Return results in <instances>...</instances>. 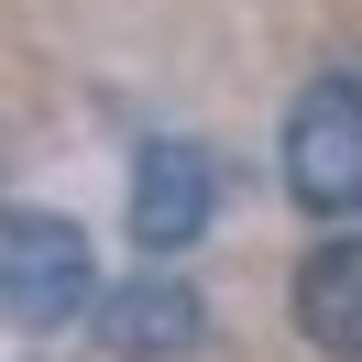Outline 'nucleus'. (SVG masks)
<instances>
[{
	"label": "nucleus",
	"mask_w": 362,
	"mask_h": 362,
	"mask_svg": "<svg viewBox=\"0 0 362 362\" xmlns=\"http://www.w3.org/2000/svg\"><path fill=\"white\" fill-rule=\"evenodd\" d=\"M0 296L23 329H66V318H99V252L77 220L55 209H11L0 220Z\"/></svg>",
	"instance_id": "nucleus-1"
},
{
	"label": "nucleus",
	"mask_w": 362,
	"mask_h": 362,
	"mask_svg": "<svg viewBox=\"0 0 362 362\" xmlns=\"http://www.w3.org/2000/svg\"><path fill=\"white\" fill-rule=\"evenodd\" d=\"M274 165H286V198L318 209V220L362 209V88L351 77H308V88H296Z\"/></svg>",
	"instance_id": "nucleus-2"
},
{
	"label": "nucleus",
	"mask_w": 362,
	"mask_h": 362,
	"mask_svg": "<svg viewBox=\"0 0 362 362\" xmlns=\"http://www.w3.org/2000/svg\"><path fill=\"white\" fill-rule=\"evenodd\" d=\"M220 209V165L198 143H143L132 154V242L143 252H187Z\"/></svg>",
	"instance_id": "nucleus-3"
},
{
	"label": "nucleus",
	"mask_w": 362,
	"mask_h": 362,
	"mask_svg": "<svg viewBox=\"0 0 362 362\" xmlns=\"http://www.w3.org/2000/svg\"><path fill=\"white\" fill-rule=\"evenodd\" d=\"M88 329H99V351H110V362H187V351L209 340V308L176 286V274H132V286L99 296Z\"/></svg>",
	"instance_id": "nucleus-4"
},
{
	"label": "nucleus",
	"mask_w": 362,
	"mask_h": 362,
	"mask_svg": "<svg viewBox=\"0 0 362 362\" xmlns=\"http://www.w3.org/2000/svg\"><path fill=\"white\" fill-rule=\"evenodd\" d=\"M296 329L329 362H362V242H318L296 264Z\"/></svg>",
	"instance_id": "nucleus-5"
}]
</instances>
